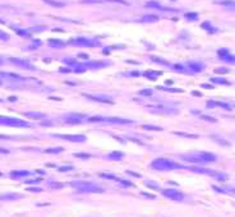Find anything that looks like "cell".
Listing matches in <instances>:
<instances>
[{"label": "cell", "mask_w": 235, "mask_h": 217, "mask_svg": "<svg viewBox=\"0 0 235 217\" xmlns=\"http://www.w3.org/2000/svg\"><path fill=\"white\" fill-rule=\"evenodd\" d=\"M181 158H183L184 161L193 162V163H210V162H215V161L217 160V156L211 153V152L201 151V152L185 153V155L181 156Z\"/></svg>", "instance_id": "obj_1"}, {"label": "cell", "mask_w": 235, "mask_h": 217, "mask_svg": "<svg viewBox=\"0 0 235 217\" xmlns=\"http://www.w3.org/2000/svg\"><path fill=\"white\" fill-rule=\"evenodd\" d=\"M151 167L154 170H158V171H171V170H176V169H187L184 166L179 165V163L174 162V161L167 160V158H157V160H154L151 163Z\"/></svg>", "instance_id": "obj_2"}, {"label": "cell", "mask_w": 235, "mask_h": 217, "mask_svg": "<svg viewBox=\"0 0 235 217\" xmlns=\"http://www.w3.org/2000/svg\"><path fill=\"white\" fill-rule=\"evenodd\" d=\"M72 185L78 188V190H81V192H92V193H102L104 192L101 187L95 185L89 181H77V183H72Z\"/></svg>", "instance_id": "obj_3"}, {"label": "cell", "mask_w": 235, "mask_h": 217, "mask_svg": "<svg viewBox=\"0 0 235 217\" xmlns=\"http://www.w3.org/2000/svg\"><path fill=\"white\" fill-rule=\"evenodd\" d=\"M88 121H99V123H111V124H132L133 121L129 119H121V118H102V116H93L88 118Z\"/></svg>", "instance_id": "obj_4"}, {"label": "cell", "mask_w": 235, "mask_h": 217, "mask_svg": "<svg viewBox=\"0 0 235 217\" xmlns=\"http://www.w3.org/2000/svg\"><path fill=\"white\" fill-rule=\"evenodd\" d=\"M161 193H162L164 197L169 198L171 200H175V202H181L184 199V197H185L183 193L176 189H161Z\"/></svg>", "instance_id": "obj_5"}, {"label": "cell", "mask_w": 235, "mask_h": 217, "mask_svg": "<svg viewBox=\"0 0 235 217\" xmlns=\"http://www.w3.org/2000/svg\"><path fill=\"white\" fill-rule=\"evenodd\" d=\"M54 137L58 138H63L65 141H70V142H84L86 141V137L83 134H54Z\"/></svg>", "instance_id": "obj_6"}, {"label": "cell", "mask_w": 235, "mask_h": 217, "mask_svg": "<svg viewBox=\"0 0 235 217\" xmlns=\"http://www.w3.org/2000/svg\"><path fill=\"white\" fill-rule=\"evenodd\" d=\"M72 44H75V45H81V46H95L96 45V41H92V40L87 38V37H79V38H73Z\"/></svg>", "instance_id": "obj_7"}, {"label": "cell", "mask_w": 235, "mask_h": 217, "mask_svg": "<svg viewBox=\"0 0 235 217\" xmlns=\"http://www.w3.org/2000/svg\"><path fill=\"white\" fill-rule=\"evenodd\" d=\"M82 119H84V116L79 115V114H69V115L64 116V121L69 124H79L82 123Z\"/></svg>", "instance_id": "obj_8"}, {"label": "cell", "mask_w": 235, "mask_h": 217, "mask_svg": "<svg viewBox=\"0 0 235 217\" xmlns=\"http://www.w3.org/2000/svg\"><path fill=\"white\" fill-rule=\"evenodd\" d=\"M213 189L218 193H225V194L235 195V188H233V187H215V185H213Z\"/></svg>", "instance_id": "obj_9"}, {"label": "cell", "mask_w": 235, "mask_h": 217, "mask_svg": "<svg viewBox=\"0 0 235 217\" xmlns=\"http://www.w3.org/2000/svg\"><path fill=\"white\" fill-rule=\"evenodd\" d=\"M188 65H189V69L194 73H199L205 69V65H203L202 63H198V62H191Z\"/></svg>", "instance_id": "obj_10"}, {"label": "cell", "mask_w": 235, "mask_h": 217, "mask_svg": "<svg viewBox=\"0 0 235 217\" xmlns=\"http://www.w3.org/2000/svg\"><path fill=\"white\" fill-rule=\"evenodd\" d=\"M106 157L109 158V160H111V161H120V160H123V158H124V153L123 152H118V151H114V152L109 153Z\"/></svg>", "instance_id": "obj_11"}, {"label": "cell", "mask_w": 235, "mask_h": 217, "mask_svg": "<svg viewBox=\"0 0 235 217\" xmlns=\"http://www.w3.org/2000/svg\"><path fill=\"white\" fill-rule=\"evenodd\" d=\"M208 106H218V107H222L225 110H231V106L229 104H225V102H220V101H211L208 102Z\"/></svg>", "instance_id": "obj_12"}, {"label": "cell", "mask_w": 235, "mask_h": 217, "mask_svg": "<svg viewBox=\"0 0 235 217\" xmlns=\"http://www.w3.org/2000/svg\"><path fill=\"white\" fill-rule=\"evenodd\" d=\"M24 116L31 118V119H44L45 118V115L42 112H35V111H27V112H24Z\"/></svg>", "instance_id": "obj_13"}, {"label": "cell", "mask_w": 235, "mask_h": 217, "mask_svg": "<svg viewBox=\"0 0 235 217\" xmlns=\"http://www.w3.org/2000/svg\"><path fill=\"white\" fill-rule=\"evenodd\" d=\"M30 175V173L28 171H13V173H10V176L12 178H22V176H27Z\"/></svg>", "instance_id": "obj_14"}, {"label": "cell", "mask_w": 235, "mask_h": 217, "mask_svg": "<svg viewBox=\"0 0 235 217\" xmlns=\"http://www.w3.org/2000/svg\"><path fill=\"white\" fill-rule=\"evenodd\" d=\"M141 21H142V22H148V23L157 22V21H158V15H144Z\"/></svg>", "instance_id": "obj_15"}, {"label": "cell", "mask_w": 235, "mask_h": 217, "mask_svg": "<svg viewBox=\"0 0 235 217\" xmlns=\"http://www.w3.org/2000/svg\"><path fill=\"white\" fill-rule=\"evenodd\" d=\"M22 198L21 194H5V195H1L0 199H10V200H14V199H19Z\"/></svg>", "instance_id": "obj_16"}, {"label": "cell", "mask_w": 235, "mask_h": 217, "mask_svg": "<svg viewBox=\"0 0 235 217\" xmlns=\"http://www.w3.org/2000/svg\"><path fill=\"white\" fill-rule=\"evenodd\" d=\"M213 176H215L218 181H226L228 180V175H226V174H222V173H215V175Z\"/></svg>", "instance_id": "obj_17"}, {"label": "cell", "mask_w": 235, "mask_h": 217, "mask_svg": "<svg viewBox=\"0 0 235 217\" xmlns=\"http://www.w3.org/2000/svg\"><path fill=\"white\" fill-rule=\"evenodd\" d=\"M45 3H47V4L52 5V7H55V8H63V7H64V3L54 1V0H45Z\"/></svg>", "instance_id": "obj_18"}, {"label": "cell", "mask_w": 235, "mask_h": 217, "mask_svg": "<svg viewBox=\"0 0 235 217\" xmlns=\"http://www.w3.org/2000/svg\"><path fill=\"white\" fill-rule=\"evenodd\" d=\"M46 153H60L63 152V148L62 147H58V148H49V150H45Z\"/></svg>", "instance_id": "obj_19"}, {"label": "cell", "mask_w": 235, "mask_h": 217, "mask_svg": "<svg viewBox=\"0 0 235 217\" xmlns=\"http://www.w3.org/2000/svg\"><path fill=\"white\" fill-rule=\"evenodd\" d=\"M144 74H146V75L150 79H156V78H157L158 75H160L161 73H160V72H158V73H157V72H146Z\"/></svg>", "instance_id": "obj_20"}, {"label": "cell", "mask_w": 235, "mask_h": 217, "mask_svg": "<svg viewBox=\"0 0 235 217\" xmlns=\"http://www.w3.org/2000/svg\"><path fill=\"white\" fill-rule=\"evenodd\" d=\"M50 45H55L58 47H63L64 46V42L60 41V40H50Z\"/></svg>", "instance_id": "obj_21"}, {"label": "cell", "mask_w": 235, "mask_h": 217, "mask_svg": "<svg viewBox=\"0 0 235 217\" xmlns=\"http://www.w3.org/2000/svg\"><path fill=\"white\" fill-rule=\"evenodd\" d=\"M212 82L218 83V84H230V82H228L226 79H222V78H212Z\"/></svg>", "instance_id": "obj_22"}, {"label": "cell", "mask_w": 235, "mask_h": 217, "mask_svg": "<svg viewBox=\"0 0 235 217\" xmlns=\"http://www.w3.org/2000/svg\"><path fill=\"white\" fill-rule=\"evenodd\" d=\"M74 157L83 158V160H88V158L91 157V155H88V153H74Z\"/></svg>", "instance_id": "obj_23"}, {"label": "cell", "mask_w": 235, "mask_h": 217, "mask_svg": "<svg viewBox=\"0 0 235 217\" xmlns=\"http://www.w3.org/2000/svg\"><path fill=\"white\" fill-rule=\"evenodd\" d=\"M142 128L146 130H162V128L160 126H152V125H142Z\"/></svg>", "instance_id": "obj_24"}, {"label": "cell", "mask_w": 235, "mask_h": 217, "mask_svg": "<svg viewBox=\"0 0 235 217\" xmlns=\"http://www.w3.org/2000/svg\"><path fill=\"white\" fill-rule=\"evenodd\" d=\"M144 184H146L147 187L152 188V189H158V190H161L160 185H158V184H155V183H152V181H146V183H144Z\"/></svg>", "instance_id": "obj_25"}, {"label": "cell", "mask_w": 235, "mask_h": 217, "mask_svg": "<svg viewBox=\"0 0 235 217\" xmlns=\"http://www.w3.org/2000/svg\"><path fill=\"white\" fill-rule=\"evenodd\" d=\"M216 3L222 5H235V1H231V0H217Z\"/></svg>", "instance_id": "obj_26"}, {"label": "cell", "mask_w": 235, "mask_h": 217, "mask_svg": "<svg viewBox=\"0 0 235 217\" xmlns=\"http://www.w3.org/2000/svg\"><path fill=\"white\" fill-rule=\"evenodd\" d=\"M175 134L181 137H187V138H197V136H193V134H184V133H175Z\"/></svg>", "instance_id": "obj_27"}, {"label": "cell", "mask_w": 235, "mask_h": 217, "mask_svg": "<svg viewBox=\"0 0 235 217\" xmlns=\"http://www.w3.org/2000/svg\"><path fill=\"white\" fill-rule=\"evenodd\" d=\"M73 169H74L73 166H62L59 170L60 171H70V170H73Z\"/></svg>", "instance_id": "obj_28"}, {"label": "cell", "mask_w": 235, "mask_h": 217, "mask_svg": "<svg viewBox=\"0 0 235 217\" xmlns=\"http://www.w3.org/2000/svg\"><path fill=\"white\" fill-rule=\"evenodd\" d=\"M139 93H141V95H147V96H150V95H151L152 92H151V89H143V91H141Z\"/></svg>", "instance_id": "obj_29"}, {"label": "cell", "mask_w": 235, "mask_h": 217, "mask_svg": "<svg viewBox=\"0 0 235 217\" xmlns=\"http://www.w3.org/2000/svg\"><path fill=\"white\" fill-rule=\"evenodd\" d=\"M202 119H203V120H208V121H212V123H215V121H216V119L211 118V116H202Z\"/></svg>", "instance_id": "obj_30"}, {"label": "cell", "mask_w": 235, "mask_h": 217, "mask_svg": "<svg viewBox=\"0 0 235 217\" xmlns=\"http://www.w3.org/2000/svg\"><path fill=\"white\" fill-rule=\"evenodd\" d=\"M142 194H143L144 197L150 198V199H155V195H152V194H148V193H142Z\"/></svg>", "instance_id": "obj_31"}, {"label": "cell", "mask_w": 235, "mask_h": 217, "mask_svg": "<svg viewBox=\"0 0 235 217\" xmlns=\"http://www.w3.org/2000/svg\"><path fill=\"white\" fill-rule=\"evenodd\" d=\"M50 187H52V188H62L63 184H56V183H52V184H50Z\"/></svg>", "instance_id": "obj_32"}, {"label": "cell", "mask_w": 235, "mask_h": 217, "mask_svg": "<svg viewBox=\"0 0 235 217\" xmlns=\"http://www.w3.org/2000/svg\"><path fill=\"white\" fill-rule=\"evenodd\" d=\"M174 68H175L176 70H180V72H184V68L181 67V65H175V67H174Z\"/></svg>", "instance_id": "obj_33"}, {"label": "cell", "mask_w": 235, "mask_h": 217, "mask_svg": "<svg viewBox=\"0 0 235 217\" xmlns=\"http://www.w3.org/2000/svg\"><path fill=\"white\" fill-rule=\"evenodd\" d=\"M187 18H192V19H196L197 18V14L194 13V14H187Z\"/></svg>", "instance_id": "obj_34"}, {"label": "cell", "mask_w": 235, "mask_h": 217, "mask_svg": "<svg viewBox=\"0 0 235 217\" xmlns=\"http://www.w3.org/2000/svg\"><path fill=\"white\" fill-rule=\"evenodd\" d=\"M28 190H30V192H41V189H40V188H30Z\"/></svg>", "instance_id": "obj_35"}, {"label": "cell", "mask_w": 235, "mask_h": 217, "mask_svg": "<svg viewBox=\"0 0 235 217\" xmlns=\"http://www.w3.org/2000/svg\"><path fill=\"white\" fill-rule=\"evenodd\" d=\"M101 0H83V3H100Z\"/></svg>", "instance_id": "obj_36"}, {"label": "cell", "mask_w": 235, "mask_h": 217, "mask_svg": "<svg viewBox=\"0 0 235 217\" xmlns=\"http://www.w3.org/2000/svg\"><path fill=\"white\" fill-rule=\"evenodd\" d=\"M109 1H118V3H121V4H126V1H124V0H109Z\"/></svg>", "instance_id": "obj_37"}, {"label": "cell", "mask_w": 235, "mask_h": 217, "mask_svg": "<svg viewBox=\"0 0 235 217\" xmlns=\"http://www.w3.org/2000/svg\"><path fill=\"white\" fill-rule=\"evenodd\" d=\"M216 72H218V73H222V72H228V69H216Z\"/></svg>", "instance_id": "obj_38"}, {"label": "cell", "mask_w": 235, "mask_h": 217, "mask_svg": "<svg viewBox=\"0 0 235 217\" xmlns=\"http://www.w3.org/2000/svg\"><path fill=\"white\" fill-rule=\"evenodd\" d=\"M0 138H3V139H7L8 137H5V136H0Z\"/></svg>", "instance_id": "obj_39"}]
</instances>
